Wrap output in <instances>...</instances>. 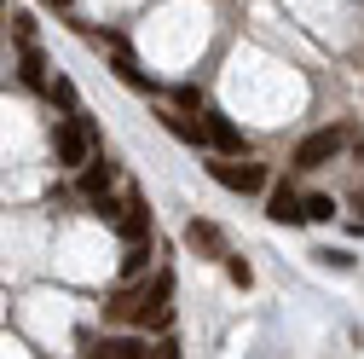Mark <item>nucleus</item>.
<instances>
[{
  "mask_svg": "<svg viewBox=\"0 0 364 359\" xmlns=\"http://www.w3.org/2000/svg\"><path fill=\"white\" fill-rule=\"evenodd\" d=\"M93 151H99V122L75 105V110H70V116H58V128H53V162L75 174Z\"/></svg>",
  "mask_w": 364,
  "mask_h": 359,
  "instance_id": "1",
  "label": "nucleus"
},
{
  "mask_svg": "<svg viewBox=\"0 0 364 359\" xmlns=\"http://www.w3.org/2000/svg\"><path fill=\"white\" fill-rule=\"evenodd\" d=\"M203 145H214L220 157H249V140H243V128L232 122V116H225V110H208L203 105Z\"/></svg>",
  "mask_w": 364,
  "mask_h": 359,
  "instance_id": "2",
  "label": "nucleus"
},
{
  "mask_svg": "<svg viewBox=\"0 0 364 359\" xmlns=\"http://www.w3.org/2000/svg\"><path fill=\"white\" fill-rule=\"evenodd\" d=\"M208 174H214V186H225V192H260V186H266V168H260V162H243V157H220V151H214Z\"/></svg>",
  "mask_w": 364,
  "mask_h": 359,
  "instance_id": "3",
  "label": "nucleus"
},
{
  "mask_svg": "<svg viewBox=\"0 0 364 359\" xmlns=\"http://www.w3.org/2000/svg\"><path fill=\"white\" fill-rule=\"evenodd\" d=\"M341 145H347L341 128H318V133H306V140L295 145V168H306V174H312V168H330V162L341 157Z\"/></svg>",
  "mask_w": 364,
  "mask_h": 359,
  "instance_id": "4",
  "label": "nucleus"
},
{
  "mask_svg": "<svg viewBox=\"0 0 364 359\" xmlns=\"http://www.w3.org/2000/svg\"><path fill=\"white\" fill-rule=\"evenodd\" d=\"M110 227L122 232V244H133V238H151V203H145V192H127Z\"/></svg>",
  "mask_w": 364,
  "mask_h": 359,
  "instance_id": "5",
  "label": "nucleus"
},
{
  "mask_svg": "<svg viewBox=\"0 0 364 359\" xmlns=\"http://www.w3.org/2000/svg\"><path fill=\"white\" fill-rule=\"evenodd\" d=\"M93 41H99V47H110V64H116V76L133 87V93H151V76L139 70V58H133V47H127L122 35H93Z\"/></svg>",
  "mask_w": 364,
  "mask_h": 359,
  "instance_id": "6",
  "label": "nucleus"
},
{
  "mask_svg": "<svg viewBox=\"0 0 364 359\" xmlns=\"http://www.w3.org/2000/svg\"><path fill=\"white\" fill-rule=\"evenodd\" d=\"M179 238H186V249H191V255H203V261H220L225 249H232V244H225V232L214 227V220H203V214H197V220H186V232H179Z\"/></svg>",
  "mask_w": 364,
  "mask_h": 359,
  "instance_id": "7",
  "label": "nucleus"
},
{
  "mask_svg": "<svg viewBox=\"0 0 364 359\" xmlns=\"http://www.w3.org/2000/svg\"><path fill=\"white\" fill-rule=\"evenodd\" d=\"M75 186H81V197H87V203H93V197H105V192L116 186V162L93 151V157H87V162L75 168Z\"/></svg>",
  "mask_w": 364,
  "mask_h": 359,
  "instance_id": "8",
  "label": "nucleus"
},
{
  "mask_svg": "<svg viewBox=\"0 0 364 359\" xmlns=\"http://www.w3.org/2000/svg\"><path fill=\"white\" fill-rule=\"evenodd\" d=\"M266 220H272V227H301V220H306L301 197L289 192V180H278V186H272V197H266Z\"/></svg>",
  "mask_w": 364,
  "mask_h": 359,
  "instance_id": "9",
  "label": "nucleus"
},
{
  "mask_svg": "<svg viewBox=\"0 0 364 359\" xmlns=\"http://www.w3.org/2000/svg\"><path fill=\"white\" fill-rule=\"evenodd\" d=\"M139 313H145V284H122L110 301H105V319H133V325H139Z\"/></svg>",
  "mask_w": 364,
  "mask_h": 359,
  "instance_id": "10",
  "label": "nucleus"
},
{
  "mask_svg": "<svg viewBox=\"0 0 364 359\" xmlns=\"http://www.w3.org/2000/svg\"><path fill=\"white\" fill-rule=\"evenodd\" d=\"M87 353H99V359H145L151 348H145L139 336H105V342H93Z\"/></svg>",
  "mask_w": 364,
  "mask_h": 359,
  "instance_id": "11",
  "label": "nucleus"
},
{
  "mask_svg": "<svg viewBox=\"0 0 364 359\" xmlns=\"http://www.w3.org/2000/svg\"><path fill=\"white\" fill-rule=\"evenodd\" d=\"M162 128L173 133V140H186V145H203V122H197L191 110H179V105H173V110H162Z\"/></svg>",
  "mask_w": 364,
  "mask_h": 359,
  "instance_id": "12",
  "label": "nucleus"
},
{
  "mask_svg": "<svg viewBox=\"0 0 364 359\" xmlns=\"http://www.w3.org/2000/svg\"><path fill=\"white\" fill-rule=\"evenodd\" d=\"M18 76H23V87H47V53H41L35 41H23V58H18Z\"/></svg>",
  "mask_w": 364,
  "mask_h": 359,
  "instance_id": "13",
  "label": "nucleus"
},
{
  "mask_svg": "<svg viewBox=\"0 0 364 359\" xmlns=\"http://www.w3.org/2000/svg\"><path fill=\"white\" fill-rule=\"evenodd\" d=\"M151 255H156V238H133L127 255H122V279H139L145 266H151Z\"/></svg>",
  "mask_w": 364,
  "mask_h": 359,
  "instance_id": "14",
  "label": "nucleus"
},
{
  "mask_svg": "<svg viewBox=\"0 0 364 359\" xmlns=\"http://www.w3.org/2000/svg\"><path fill=\"white\" fill-rule=\"evenodd\" d=\"M41 93H47L58 110H75V81H70V76H47V87H41Z\"/></svg>",
  "mask_w": 364,
  "mask_h": 359,
  "instance_id": "15",
  "label": "nucleus"
},
{
  "mask_svg": "<svg viewBox=\"0 0 364 359\" xmlns=\"http://www.w3.org/2000/svg\"><path fill=\"white\" fill-rule=\"evenodd\" d=\"M220 261H225V279H232V284H237V290H249V284H255V266H249V261H243V255H232V249H225V255H220Z\"/></svg>",
  "mask_w": 364,
  "mask_h": 359,
  "instance_id": "16",
  "label": "nucleus"
},
{
  "mask_svg": "<svg viewBox=\"0 0 364 359\" xmlns=\"http://www.w3.org/2000/svg\"><path fill=\"white\" fill-rule=\"evenodd\" d=\"M301 209H306V220H336V197H330V192H312V197H301Z\"/></svg>",
  "mask_w": 364,
  "mask_h": 359,
  "instance_id": "17",
  "label": "nucleus"
},
{
  "mask_svg": "<svg viewBox=\"0 0 364 359\" xmlns=\"http://www.w3.org/2000/svg\"><path fill=\"white\" fill-rule=\"evenodd\" d=\"M173 105L197 116V110H203V87H191V81H186V87H173Z\"/></svg>",
  "mask_w": 364,
  "mask_h": 359,
  "instance_id": "18",
  "label": "nucleus"
},
{
  "mask_svg": "<svg viewBox=\"0 0 364 359\" xmlns=\"http://www.w3.org/2000/svg\"><path fill=\"white\" fill-rule=\"evenodd\" d=\"M318 261H324V266H341V273L353 266V255H347V249H318Z\"/></svg>",
  "mask_w": 364,
  "mask_h": 359,
  "instance_id": "19",
  "label": "nucleus"
},
{
  "mask_svg": "<svg viewBox=\"0 0 364 359\" xmlns=\"http://www.w3.org/2000/svg\"><path fill=\"white\" fill-rule=\"evenodd\" d=\"M12 29H18V41H35V18L29 12H12Z\"/></svg>",
  "mask_w": 364,
  "mask_h": 359,
  "instance_id": "20",
  "label": "nucleus"
},
{
  "mask_svg": "<svg viewBox=\"0 0 364 359\" xmlns=\"http://www.w3.org/2000/svg\"><path fill=\"white\" fill-rule=\"evenodd\" d=\"M47 6H58V12H70V6H75V0H47Z\"/></svg>",
  "mask_w": 364,
  "mask_h": 359,
  "instance_id": "21",
  "label": "nucleus"
},
{
  "mask_svg": "<svg viewBox=\"0 0 364 359\" xmlns=\"http://www.w3.org/2000/svg\"><path fill=\"white\" fill-rule=\"evenodd\" d=\"M0 24H6V0H0Z\"/></svg>",
  "mask_w": 364,
  "mask_h": 359,
  "instance_id": "22",
  "label": "nucleus"
},
{
  "mask_svg": "<svg viewBox=\"0 0 364 359\" xmlns=\"http://www.w3.org/2000/svg\"><path fill=\"white\" fill-rule=\"evenodd\" d=\"M358 214H364V192H358Z\"/></svg>",
  "mask_w": 364,
  "mask_h": 359,
  "instance_id": "23",
  "label": "nucleus"
}]
</instances>
